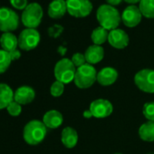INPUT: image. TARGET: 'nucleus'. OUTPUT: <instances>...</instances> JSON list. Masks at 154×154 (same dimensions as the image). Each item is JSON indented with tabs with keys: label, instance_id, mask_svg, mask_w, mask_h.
Instances as JSON below:
<instances>
[{
	"label": "nucleus",
	"instance_id": "obj_1",
	"mask_svg": "<svg viewBox=\"0 0 154 154\" xmlns=\"http://www.w3.org/2000/svg\"><path fill=\"white\" fill-rule=\"evenodd\" d=\"M96 17L100 26L108 31L116 29L122 21V16L120 15L119 11L114 7L108 4L102 5L98 8Z\"/></svg>",
	"mask_w": 154,
	"mask_h": 154
},
{
	"label": "nucleus",
	"instance_id": "obj_2",
	"mask_svg": "<svg viewBox=\"0 0 154 154\" xmlns=\"http://www.w3.org/2000/svg\"><path fill=\"white\" fill-rule=\"evenodd\" d=\"M47 133V128L43 122L38 120L30 121L26 124L23 131V138L25 141L32 146L41 143Z\"/></svg>",
	"mask_w": 154,
	"mask_h": 154
},
{
	"label": "nucleus",
	"instance_id": "obj_3",
	"mask_svg": "<svg viewBox=\"0 0 154 154\" xmlns=\"http://www.w3.org/2000/svg\"><path fill=\"white\" fill-rule=\"evenodd\" d=\"M97 73L94 65L85 63L76 69L73 82L80 89H88L97 81Z\"/></svg>",
	"mask_w": 154,
	"mask_h": 154
},
{
	"label": "nucleus",
	"instance_id": "obj_4",
	"mask_svg": "<svg viewBox=\"0 0 154 154\" xmlns=\"http://www.w3.org/2000/svg\"><path fill=\"white\" fill-rule=\"evenodd\" d=\"M76 69L77 68L72 63L71 59L68 58L61 59L56 63L54 70L56 81H59L64 85L70 84L74 80Z\"/></svg>",
	"mask_w": 154,
	"mask_h": 154
},
{
	"label": "nucleus",
	"instance_id": "obj_5",
	"mask_svg": "<svg viewBox=\"0 0 154 154\" xmlns=\"http://www.w3.org/2000/svg\"><path fill=\"white\" fill-rule=\"evenodd\" d=\"M43 8L38 3H31L23 10L21 20L26 28L35 29L42 22Z\"/></svg>",
	"mask_w": 154,
	"mask_h": 154
},
{
	"label": "nucleus",
	"instance_id": "obj_6",
	"mask_svg": "<svg viewBox=\"0 0 154 154\" xmlns=\"http://www.w3.org/2000/svg\"><path fill=\"white\" fill-rule=\"evenodd\" d=\"M19 26V17L14 10L8 8H0V31L3 33L13 32Z\"/></svg>",
	"mask_w": 154,
	"mask_h": 154
},
{
	"label": "nucleus",
	"instance_id": "obj_7",
	"mask_svg": "<svg viewBox=\"0 0 154 154\" xmlns=\"http://www.w3.org/2000/svg\"><path fill=\"white\" fill-rule=\"evenodd\" d=\"M67 12L74 17L82 18L89 16L93 10L90 0H67Z\"/></svg>",
	"mask_w": 154,
	"mask_h": 154
},
{
	"label": "nucleus",
	"instance_id": "obj_8",
	"mask_svg": "<svg viewBox=\"0 0 154 154\" xmlns=\"http://www.w3.org/2000/svg\"><path fill=\"white\" fill-rule=\"evenodd\" d=\"M136 86L142 92L148 94L154 93V70L142 69L134 76Z\"/></svg>",
	"mask_w": 154,
	"mask_h": 154
},
{
	"label": "nucleus",
	"instance_id": "obj_9",
	"mask_svg": "<svg viewBox=\"0 0 154 154\" xmlns=\"http://www.w3.org/2000/svg\"><path fill=\"white\" fill-rule=\"evenodd\" d=\"M40 39V34L36 29L26 28L19 34L18 46L21 50L31 51L39 45Z\"/></svg>",
	"mask_w": 154,
	"mask_h": 154
},
{
	"label": "nucleus",
	"instance_id": "obj_10",
	"mask_svg": "<svg viewBox=\"0 0 154 154\" xmlns=\"http://www.w3.org/2000/svg\"><path fill=\"white\" fill-rule=\"evenodd\" d=\"M90 112L93 114V117L97 119H103L110 116L113 111V106L112 103L105 99H97L91 103Z\"/></svg>",
	"mask_w": 154,
	"mask_h": 154
},
{
	"label": "nucleus",
	"instance_id": "obj_11",
	"mask_svg": "<svg viewBox=\"0 0 154 154\" xmlns=\"http://www.w3.org/2000/svg\"><path fill=\"white\" fill-rule=\"evenodd\" d=\"M142 14L138 7L131 5L127 7L122 14V21L127 27H135L141 21Z\"/></svg>",
	"mask_w": 154,
	"mask_h": 154
},
{
	"label": "nucleus",
	"instance_id": "obj_12",
	"mask_svg": "<svg viewBox=\"0 0 154 154\" xmlns=\"http://www.w3.org/2000/svg\"><path fill=\"white\" fill-rule=\"evenodd\" d=\"M109 44L116 49H124L129 45V36L122 29H113L109 32Z\"/></svg>",
	"mask_w": 154,
	"mask_h": 154
},
{
	"label": "nucleus",
	"instance_id": "obj_13",
	"mask_svg": "<svg viewBox=\"0 0 154 154\" xmlns=\"http://www.w3.org/2000/svg\"><path fill=\"white\" fill-rule=\"evenodd\" d=\"M35 97V90L27 85L20 86L14 94V101L21 105H26L34 101Z\"/></svg>",
	"mask_w": 154,
	"mask_h": 154
},
{
	"label": "nucleus",
	"instance_id": "obj_14",
	"mask_svg": "<svg viewBox=\"0 0 154 154\" xmlns=\"http://www.w3.org/2000/svg\"><path fill=\"white\" fill-rule=\"evenodd\" d=\"M118 78V72L113 67H104L97 73V82L103 86L112 85Z\"/></svg>",
	"mask_w": 154,
	"mask_h": 154
},
{
	"label": "nucleus",
	"instance_id": "obj_15",
	"mask_svg": "<svg viewBox=\"0 0 154 154\" xmlns=\"http://www.w3.org/2000/svg\"><path fill=\"white\" fill-rule=\"evenodd\" d=\"M85 56L86 59V63L93 65L100 63L103 59L104 50L101 45H93L86 49L85 53Z\"/></svg>",
	"mask_w": 154,
	"mask_h": 154
},
{
	"label": "nucleus",
	"instance_id": "obj_16",
	"mask_svg": "<svg viewBox=\"0 0 154 154\" xmlns=\"http://www.w3.org/2000/svg\"><path fill=\"white\" fill-rule=\"evenodd\" d=\"M63 122V115L56 110H50L46 112L43 117V122L49 129H56L62 125Z\"/></svg>",
	"mask_w": 154,
	"mask_h": 154
},
{
	"label": "nucleus",
	"instance_id": "obj_17",
	"mask_svg": "<svg viewBox=\"0 0 154 154\" xmlns=\"http://www.w3.org/2000/svg\"><path fill=\"white\" fill-rule=\"evenodd\" d=\"M67 11L65 0H53L48 7V16L53 19L63 17Z\"/></svg>",
	"mask_w": 154,
	"mask_h": 154
},
{
	"label": "nucleus",
	"instance_id": "obj_18",
	"mask_svg": "<svg viewBox=\"0 0 154 154\" xmlns=\"http://www.w3.org/2000/svg\"><path fill=\"white\" fill-rule=\"evenodd\" d=\"M61 140L64 147L72 149L78 142V134L77 131L72 127H65L61 134Z\"/></svg>",
	"mask_w": 154,
	"mask_h": 154
},
{
	"label": "nucleus",
	"instance_id": "obj_19",
	"mask_svg": "<svg viewBox=\"0 0 154 154\" xmlns=\"http://www.w3.org/2000/svg\"><path fill=\"white\" fill-rule=\"evenodd\" d=\"M0 45L2 49L11 53L17 49L18 47V37H17L13 33H3L0 37Z\"/></svg>",
	"mask_w": 154,
	"mask_h": 154
},
{
	"label": "nucleus",
	"instance_id": "obj_20",
	"mask_svg": "<svg viewBox=\"0 0 154 154\" xmlns=\"http://www.w3.org/2000/svg\"><path fill=\"white\" fill-rule=\"evenodd\" d=\"M14 92L7 84H0V110L7 108L14 101Z\"/></svg>",
	"mask_w": 154,
	"mask_h": 154
},
{
	"label": "nucleus",
	"instance_id": "obj_21",
	"mask_svg": "<svg viewBox=\"0 0 154 154\" xmlns=\"http://www.w3.org/2000/svg\"><path fill=\"white\" fill-rule=\"evenodd\" d=\"M139 135L144 141H154V122L148 121L147 122L141 124L139 129Z\"/></svg>",
	"mask_w": 154,
	"mask_h": 154
},
{
	"label": "nucleus",
	"instance_id": "obj_22",
	"mask_svg": "<svg viewBox=\"0 0 154 154\" xmlns=\"http://www.w3.org/2000/svg\"><path fill=\"white\" fill-rule=\"evenodd\" d=\"M108 36H109V32L105 28L99 26L92 32L91 38L94 43V45H101L104 44L106 41H108Z\"/></svg>",
	"mask_w": 154,
	"mask_h": 154
},
{
	"label": "nucleus",
	"instance_id": "obj_23",
	"mask_svg": "<svg viewBox=\"0 0 154 154\" xmlns=\"http://www.w3.org/2000/svg\"><path fill=\"white\" fill-rule=\"evenodd\" d=\"M139 8L143 17L154 18V0H140Z\"/></svg>",
	"mask_w": 154,
	"mask_h": 154
},
{
	"label": "nucleus",
	"instance_id": "obj_24",
	"mask_svg": "<svg viewBox=\"0 0 154 154\" xmlns=\"http://www.w3.org/2000/svg\"><path fill=\"white\" fill-rule=\"evenodd\" d=\"M12 63L10 54L3 49L0 50V74L4 73Z\"/></svg>",
	"mask_w": 154,
	"mask_h": 154
},
{
	"label": "nucleus",
	"instance_id": "obj_25",
	"mask_svg": "<svg viewBox=\"0 0 154 154\" xmlns=\"http://www.w3.org/2000/svg\"><path fill=\"white\" fill-rule=\"evenodd\" d=\"M142 113L148 121L154 122V102L146 103L143 105Z\"/></svg>",
	"mask_w": 154,
	"mask_h": 154
},
{
	"label": "nucleus",
	"instance_id": "obj_26",
	"mask_svg": "<svg viewBox=\"0 0 154 154\" xmlns=\"http://www.w3.org/2000/svg\"><path fill=\"white\" fill-rule=\"evenodd\" d=\"M64 92V84L55 81L52 84L50 87V94L54 97H60Z\"/></svg>",
	"mask_w": 154,
	"mask_h": 154
},
{
	"label": "nucleus",
	"instance_id": "obj_27",
	"mask_svg": "<svg viewBox=\"0 0 154 154\" xmlns=\"http://www.w3.org/2000/svg\"><path fill=\"white\" fill-rule=\"evenodd\" d=\"M7 111L11 115V116H14V117H17V116H19L22 112V106L21 104L17 103V102L13 101L8 107H7Z\"/></svg>",
	"mask_w": 154,
	"mask_h": 154
},
{
	"label": "nucleus",
	"instance_id": "obj_28",
	"mask_svg": "<svg viewBox=\"0 0 154 154\" xmlns=\"http://www.w3.org/2000/svg\"><path fill=\"white\" fill-rule=\"evenodd\" d=\"M71 61H72V63L74 64V66L76 68L81 67L84 64L87 63L85 54H81V53H75V54H73L72 56Z\"/></svg>",
	"mask_w": 154,
	"mask_h": 154
},
{
	"label": "nucleus",
	"instance_id": "obj_29",
	"mask_svg": "<svg viewBox=\"0 0 154 154\" xmlns=\"http://www.w3.org/2000/svg\"><path fill=\"white\" fill-rule=\"evenodd\" d=\"M10 4L18 10H24L28 6L27 0H10Z\"/></svg>",
	"mask_w": 154,
	"mask_h": 154
},
{
	"label": "nucleus",
	"instance_id": "obj_30",
	"mask_svg": "<svg viewBox=\"0 0 154 154\" xmlns=\"http://www.w3.org/2000/svg\"><path fill=\"white\" fill-rule=\"evenodd\" d=\"M63 31V27L62 26H59V25H54L52 27L49 28L48 30V33H49V35L50 36H53V37H58L62 32Z\"/></svg>",
	"mask_w": 154,
	"mask_h": 154
},
{
	"label": "nucleus",
	"instance_id": "obj_31",
	"mask_svg": "<svg viewBox=\"0 0 154 154\" xmlns=\"http://www.w3.org/2000/svg\"><path fill=\"white\" fill-rule=\"evenodd\" d=\"M9 54H10L12 61H16V60H17V59H19L21 57V53H20V51L18 49H17V50H15V51H13V52H11Z\"/></svg>",
	"mask_w": 154,
	"mask_h": 154
},
{
	"label": "nucleus",
	"instance_id": "obj_32",
	"mask_svg": "<svg viewBox=\"0 0 154 154\" xmlns=\"http://www.w3.org/2000/svg\"><path fill=\"white\" fill-rule=\"evenodd\" d=\"M122 0H106V2L108 3V5H111L112 7L118 6L122 3Z\"/></svg>",
	"mask_w": 154,
	"mask_h": 154
},
{
	"label": "nucleus",
	"instance_id": "obj_33",
	"mask_svg": "<svg viewBox=\"0 0 154 154\" xmlns=\"http://www.w3.org/2000/svg\"><path fill=\"white\" fill-rule=\"evenodd\" d=\"M84 117L85 118H92L93 117V114H92V112H90V110H85V112H84Z\"/></svg>",
	"mask_w": 154,
	"mask_h": 154
},
{
	"label": "nucleus",
	"instance_id": "obj_34",
	"mask_svg": "<svg viewBox=\"0 0 154 154\" xmlns=\"http://www.w3.org/2000/svg\"><path fill=\"white\" fill-rule=\"evenodd\" d=\"M124 1L128 4H131V5H135L137 3H140V0H124Z\"/></svg>",
	"mask_w": 154,
	"mask_h": 154
},
{
	"label": "nucleus",
	"instance_id": "obj_35",
	"mask_svg": "<svg viewBox=\"0 0 154 154\" xmlns=\"http://www.w3.org/2000/svg\"><path fill=\"white\" fill-rule=\"evenodd\" d=\"M147 154H154V153H153V152H148Z\"/></svg>",
	"mask_w": 154,
	"mask_h": 154
},
{
	"label": "nucleus",
	"instance_id": "obj_36",
	"mask_svg": "<svg viewBox=\"0 0 154 154\" xmlns=\"http://www.w3.org/2000/svg\"><path fill=\"white\" fill-rule=\"evenodd\" d=\"M114 154H122V153H114Z\"/></svg>",
	"mask_w": 154,
	"mask_h": 154
},
{
	"label": "nucleus",
	"instance_id": "obj_37",
	"mask_svg": "<svg viewBox=\"0 0 154 154\" xmlns=\"http://www.w3.org/2000/svg\"><path fill=\"white\" fill-rule=\"evenodd\" d=\"M66 1H67V0H66Z\"/></svg>",
	"mask_w": 154,
	"mask_h": 154
}]
</instances>
